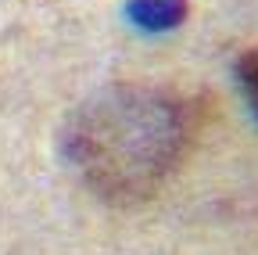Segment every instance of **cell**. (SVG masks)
Returning <instances> with one entry per match:
<instances>
[{
    "label": "cell",
    "instance_id": "6da1fadb",
    "mask_svg": "<svg viewBox=\"0 0 258 255\" xmlns=\"http://www.w3.org/2000/svg\"><path fill=\"white\" fill-rule=\"evenodd\" d=\"M190 137L194 112L183 97L144 83H111L69 115L61 151L101 201L137 205L169 183Z\"/></svg>",
    "mask_w": 258,
    "mask_h": 255
},
{
    "label": "cell",
    "instance_id": "7a4b0ae2",
    "mask_svg": "<svg viewBox=\"0 0 258 255\" xmlns=\"http://www.w3.org/2000/svg\"><path fill=\"white\" fill-rule=\"evenodd\" d=\"M190 15L186 0H125V18L144 33H172Z\"/></svg>",
    "mask_w": 258,
    "mask_h": 255
},
{
    "label": "cell",
    "instance_id": "3957f363",
    "mask_svg": "<svg viewBox=\"0 0 258 255\" xmlns=\"http://www.w3.org/2000/svg\"><path fill=\"white\" fill-rule=\"evenodd\" d=\"M237 83H240V93H244L247 108L258 119V47H251V50L240 54V61H237Z\"/></svg>",
    "mask_w": 258,
    "mask_h": 255
}]
</instances>
